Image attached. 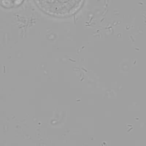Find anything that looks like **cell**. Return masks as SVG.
Wrapping results in <instances>:
<instances>
[{
    "label": "cell",
    "instance_id": "obj_1",
    "mask_svg": "<svg viewBox=\"0 0 146 146\" xmlns=\"http://www.w3.org/2000/svg\"><path fill=\"white\" fill-rule=\"evenodd\" d=\"M38 7L45 13L56 17H66L76 13L83 0H34Z\"/></svg>",
    "mask_w": 146,
    "mask_h": 146
}]
</instances>
